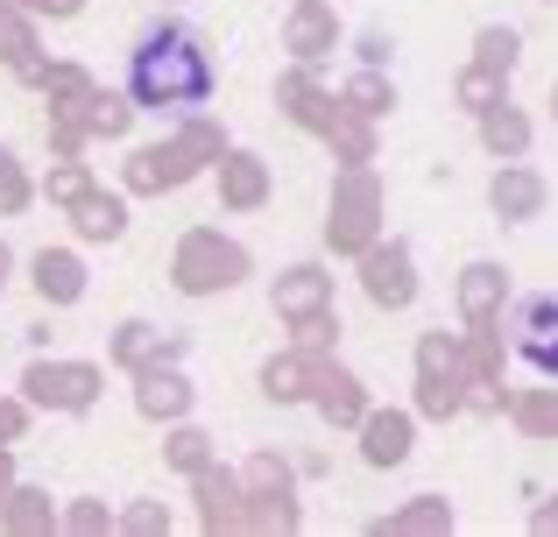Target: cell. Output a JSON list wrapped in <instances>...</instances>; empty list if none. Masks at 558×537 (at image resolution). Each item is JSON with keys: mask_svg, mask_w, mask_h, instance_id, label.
Instances as JSON below:
<instances>
[{"mask_svg": "<svg viewBox=\"0 0 558 537\" xmlns=\"http://www.w3.org/2000/svg\"><path fill=\"white\" fill-rule=\"evenodd\" d=\"M517 354L531 361L537 375H558V297H531L517 304Z\"/></svg>", "mask_w": 558, "mask_h": 537, "instance_id": "7a4b0ae2", "label": "cell"}, {"mask_svg": "<svg viewBox=\"0 0 558 537\" xmlns=\"http://www.w3.org/2000/svg\"><path fill=\"white\" fill-rule=\"evenodd\" d=\"M128 99H135L142 113L205 107V99H213V57H205V42L178 22L149 28V36L135 42V57H128Z\"/></svg>", "mask_w": 558, "mask_h": 537, "instance_id": "6da1fadb", "label": "cell"}]
</instances>
